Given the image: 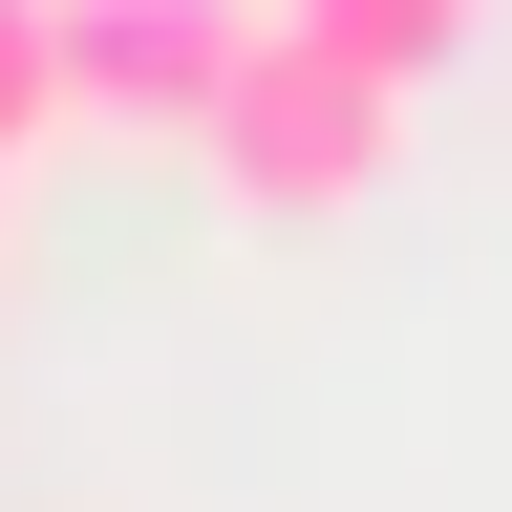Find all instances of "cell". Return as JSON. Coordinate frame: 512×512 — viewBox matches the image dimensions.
I'll return each instance as SVG.
<instances>
[{
  "label": "cell",
  "instance_id": "obj_5",
  "mask_svg": "<svg viewBox=\"0 0 512 512\" xmlns=\"http://www.w3.org/2000/svg\"><path fill=\"white\" fill-rule=\"evenodd\" d=\"M0 192H22V171H0Z\"/></svg>",
  "mask_w": 512,
  "mask_h": 512
},
{
  "label": "cell",
  "instance_id": "obj_2",
  "mask_svg": "<svg viewBox=\"0 0 512 512\" xmlns=\"http://www.w3.org/2000/svg\"><path fill=\"white\" fill-rule=\"evenodd\" d=\"M64 22V128H214L256 0H43Z\"/></svg>",
  "mask_w": 512,
  "mask_h": 512
},
{
  "label": "cell",
  "instance_id": "obj_3",
  "mask_svg": "<svg viewBox=\"0 0 512 512\" xmlns=\"http://www.w3.org/2000/svg\"><path fill=\"white\" fill-rule=\"evenodd\" d=\"M299 43H342V64H384V86H427V64H470V22L491 0H278Z\"/></svg>",
  "mask_w": 512,
  "mask_h": 512
},
{
  "label": "cell",
  "instance_id": "obj_4",
  "mask_svg": "<svg viewBox=\"0 0 512 512\" xmlns=\"http://www.w3.org/2000/svg\"><path fill=\"white\" fill-rule=\"evenodd\" d=\"M43 128H64V22H43V0H0V171H22Z\"/></svg>",
  "mask_w": 512,
  "mask_h": 512
},
{
  "label": "cell",
  "instance_id": "obj_1",
  "mask_svg": "<svg viewBox=\"0 0 512 512\" xmlns=\"http://www.w3.org/2000/svg\"><path fill=\"white\" fill-rule=\"evenodd\" d=\"M192 150H214L235 214H342V192L406 171V86H384V64H342V43H299V22H256Z\"/></svg>",
  "mask_w": 512,
  "mask_h": 512
}]
</instances>
